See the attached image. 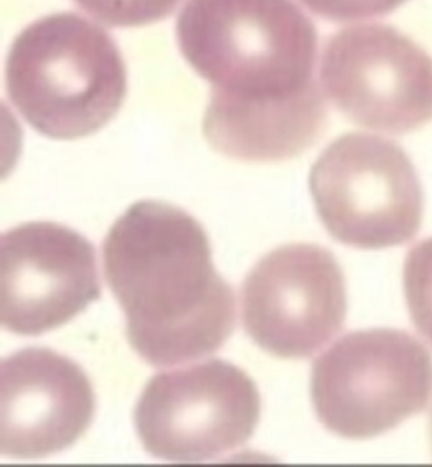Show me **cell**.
Listing matches in <instances>:
<instances>
[{
  "label": "cell",
  "instance_id": "15",
  "mask_svg": "<svg viewBox=\"0 0 432 467\" xmlns=\"http://www.w3.org/2000/svg\"><path fill=\"white\" fill-rule=\"evenodd\" d=\"M431 440H432V417H431Z\"/></svg>",
  "mask_w": 432,
  "mask_h": 467
},
{
  "label": "cell",
  "instance_id": "12",
  "mask_svg": "<svg viewBox=\"0 0 432 467\" xmlns=\"http://www.w3.org/2000/svg\"><path fill=\"white\" fill-rule=\"evenodd\" d=\"M404 283L412 321L432 345V237L408 251Z\"/></svg>",
  "mask_w": 432,
  "mask_h": 467
},
{
  "label": "cell",
  "instance_id": "6",
  "mask_svg": "<svg viewBox=\"0 0 432 467\" xmlns=\"http://www.w3.org/2000/svg\"><path fill=\"white\" fill-rule=\"evenodd\" d=\"M260 413V394L247 372L209 360L153 378L137 401L135 426L150 455L195 463L245 445Z\"/></svg>",
  "mask_w": 432,
  "mask_h": 467
},
{
  "label": "cell",
  "instance_id": "5",
  "mask_svg": "<svg viewBox=\"0 0 432 467\" xmlns=\"http://www.w3.org/2000/svg\"><path fill=\"white\" fill-rule=\"evenodd\" d=\"M310 188L321 222L346 246H399L420 230L418 176L407 153L383 137H339L313 163Z\"/></svg>",
  "mask_w": 432,
  "mask_h": 467
},
{
  "label": "cell",
  "instance_id": "8",
  "mask_svg": "<svg viewBox=\"0 0 432 467\" xmlns=\"http://www.w3.org/2000/svg\"><path fill=\"white\" fill-rule=\"evenodd\" d=\"M242 321L268 354L304 358L325 346L346 318L345 280L333 254L316 244L271 251L242 285Z\"/></svg>",
  "mask_w": 432,
  "mask_h": 467
},
{
  "label": "cell",
  "instance_id": "11",
  "mask_svg": "<svg viewBox=\"0 0 432 467\" xmlns=\"http://www.w3.org/2000/svg\"><path fill=\"white\" fill-rule=\"evenodd\" d=\"M327 109L319 89L288 99H247L214 89L203 133L218 152L242 161L292 159L325 130Z\"/></svg>",
  "mask_w": 432,
  "mask_h": 467
},
{
  "label": "cell",
  "instance_id": "10",
  "mask_svg": "<svg viewBox=\"0 0 432 467\" xmlns=\"http://www.w3.org/2000/svg\"><path fill=\"white\" fill-rule=\"evenodd\" d=\"M96 394L83 368L50 348L21 349L0 365V452L37 459L73 446L90 427Z\"/></svg>",
  "mask_w": 432,
  "mask_h": 467
},
{
  "label": "cell",
  "instance_id": "1",
  "mask_svg": "<svg viewBox=\"0 0 432 467\" xmlns=\"http://www.w3.org/2000/svg\"><path fill=\"white\" fill-rule=\"evenodd\" d=\"M104 273L130 345L153 366L214 354L236 325L234 290L212 261L201 224L173 205L127 209L103 244Z\"/></svg>",
  "mask_w": 432,
  "mask_h": 467
},
{
  "label": "cell",
  "instance_id": "2",
  "mask_svg": "<svg viewBox=\"0 0 432 467\" xmlns=\"http://www.w3.org/2000/svg\"><path fill=\"white\" fill-rule=\"evenodd\" d=\"M176 40L214 89L274 100L317 87L316 27L293 0H186Z\"/></svg>",
  "mask_w": 432,
  "mask_h": 467
},
{
  "label": "cell",
  "instance_id": "4",
  "mask_svg": "<svg viewBox=\"0 0 432 467\" xmlns=\"http://www.w3.org/2000/svg\"><path fill=\"white\" fill-rule=\"evenodd\" d=\"M311 394L327 430L345 439H372L427 408L432 356L398 329L349 333L313 362Z\"/></svg>",
  "mask_w": 432,
  "mask_h": 467
},
{
  "label": "cell",
  "instance_id": "3",
  "mask_svg": "<svg viewBox=\"0 0 432 467\" xmlns=\"http://www.w3.org/2000/svg\"><path fill=\"white\" fill-rule=\"evenodd\" d=\"M5 81L23 119L58 140L80 139L106 126L127 90L126 67L112 38L74 13L28 26L13 42Z\"/></svg>",
  "mask_w": 432,
  "mask_h": 467
},
{
  "label": "cell",
  "instance_id": "9",
  "mask_svg": "<svg viewBox=\"0 0 432 467\" xmlns=\"http://www.w3.org/2000/svg\"><path fill=\"white\" fill-rule=\"evenodd\" d=\"M97 254L78 232L34 222L0 238V322L9 332L52 331L100 299Z\"/></svg>",
  "mask_w": 432,
  "mask_h": 467
},
{
  "label": "cell",
  "instance_id": "13",
  "mask_svg": "<svg viewBox=\"0 0 432 467\" xmlns=\"http://www.w3.org/2000/svg\"><path fill=\"white\" fill-rule=\"evenodd\" d=\"M91 17L112 27H137L169 17L180 0H75Z\"/></svg>",
  "mask_w": 432,
  "mask_h": 467
},
{
  "label": "cell",
  "instance_id": "7",
  "mask_svg": "<svg viewBox=\"0 0 432 467\" xmlns=\"http://www.w3.org/2000/svg\"><path fill=\"white\" fill-rule=\"evenodd\" d=\"M323 90L353 123L404 135L432 120V57L385 25H353L330 38Z\"/></svg>",
  "mask_w": 432,
  "mask_h": 467
},
{
  "label": "cell",
  "instance_id": "14",
  "mask_svg": "<svg viewBox=\"0 0 432 467\" xmlns=\"http://www.w3.org/2000/svg\"><path fill=\"white\" fill-rule=\"evenodd\" d=\"M309 11L332 22L364 21L388 15L407 0H300Z\"/></svg>",
  "mask_w": 432,
  "mask_h": 467
}]
</instances>
